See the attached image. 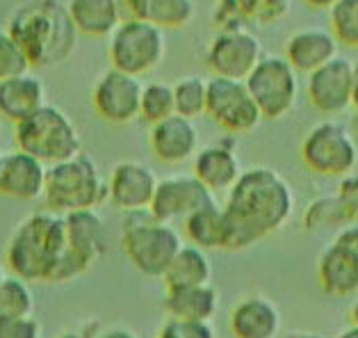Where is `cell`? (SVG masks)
I'll return each mask as SVG.
<instances>
[{"mask_svg": "<svg viewBox=\"0 0 358 338\" xmlns=\"http://www.w3.org/2000/svg\"><path fill=\"white\" fill-rule=\"evenodd\" d=\"M226 213V251H242L281 231L294 215V190L272 167L242 171L229 190Z\"/></svg>", "mask_w": 358, "mask_h": 338, "instance_id": "1", "label": "cell"}, {"mask_svg": "<svg viewBox=\"0 0 358 338\" xmlns=\"http://www.w3.org/2000/svg\"><path fill=\"white\" fill-rule=\"evenodd\" d=\"M7 32L23 48L32 66H55L71 57L78 30L59 0H30L7 21Z\"/></svg>", "mask_w": 358, "mask_h": 338, "instance_id": "2", "label": "cell"}, {"mask_svg": "<svg viewBox=\"0 0 358 338\" xmlns=\"http://www.w3.org/2000/svg\"><path fill=\"white\" fill-rule=\"evenodd\" d=\"M69 249L64 218L53 211L28 215L7 245V267L25 281H48L59 258Z\"/></svg>", "mask_w": 358, "mask_h": 338, "instance_id": "3", "label": "cell"}, {"mask_svg": "<svg viewBox=\"0 0 358 338\" xmlns=\"http://www.w3.org/2000/svg\"><path fill=\"white\" fill-rule=\"evenodd\" d=\"M121 245L137 272L151 279H162L173 256L182 247V238L173 224L155 220L153 213L144 208V211L124 213Z\"/></svg>", "mask_w": 358, "mask_h": 338, "instance_id": "4", "label": "cell"}, {"mask_svg": "<svg viewBox=\"0 0 358 338\" xmlns=\"http://www.w3.org/2000/svg\"><path fill=\"white\" fill-rule=\"evenodd\" d=\"M46 211L66 215L108 202V181L101 176L96 162L85 153L50 164L43 188Z\"/></svg>", "mask_w": 358, "mask_h": 338, "instance_id": "5", "label": "cell"}, {"mask_svg": "<svg viewBox=\"0 0 358 338\" xmlns=\"http://www.w3.org/2000/svg\"><path fill=\"white\" fill-rule=\"evenodd\" d=\"M14 142L16 149L34 155L48 167L83 153L80 133L71 117L48 103L14 126Z\"/></svg>", "mask_w": 358, "mask_h": 338, "instance_id": "6", "label": "cell"}, {"mask_svg": "<svg viewBox=\"0 0 358 338\" xmlns=\"http://www.w3.org/2000/svg\"><path fill=\"white\" fill-rule=\"evenodd\" d=\"M167 55L164 30L139 19H124L110 34L108 57L112 69L142 78L155 71Z\"/></svg>", "mask_w": 358, "mask_h": 338, "instance_id": "7", "label": "cell"}, {"mask_svg": "<svg viewBox=\"0 0 358 338\" xmlns=\"http://www.w3.org/2000/svg\"><path fill=\"white\" fill-rule=\"evenodd\" d=\"M301 162L313 174L343 178L358 164V142L340 121H320L303 137Z\"/></svg>", "mask_w": 358, "mask_h": 338, "instance_id": "8", "label": "cell"}, {"mask_svg": "<svg viewBox=\"0 0 358 338\" xmlns=\"http://www.w3.org/2000/svg\"><path fill=\"white\" fill-rule=\"evenodd\" d=\"M247 87L263 119H283L299 99V73L283 55H263L247 76Z\"/></svg>", "mask_w": 358, "mask_h": 338, "instance_id": "9", "label": "cell"}, {"mask_svg": "<svg viewBox=\"0 0 358 338\" xmlns=\"http://www.w3.org/2000/svg\"><path fill=\"white\" fill-rule=\"evenodd\" d=\"M206 115L229 135L251 133L263 121L247 83L222 76H213L208 80Z\"/></svg>", "mask_w": 358, "mask_h": 338, "instance_id": "10", "label": "cell"}, {"mask_svg": "<svg viewBox=\"0 0 358 338\" xmlns=\"http://www.w3.org/2000/svg\"><path fill=\"white\" fill-rule=\"evenodd\" d=\"M260 59H263V44L247 28L217 30L206 50V64L213 76L247 80Z\"/></svg>", "mask_w": 358, "mask_h": 338, "instance_id": "11", "label": "cell"}, {"mask_svg": "<svg viewBox=\"0 0 358 338\" xmlns=\"http://www.w3.org/2000/svg\"><path fill=\"white\" fill-rule=\"evenodd\" d=\"M144 83L119 69H108L99 76L92 90V108L103 121L124 126L139 117Z\"/></svg>", "mask_w": 358, "mask_h": 338, "instance_id": "12", "label": "cell"}, {"mask_svg": "<svg viewBox=\"0 0 358 338\" xmlns=\"http://www.w3.org/2000/svg\"><path fill=\"white\" fill-rule=\"evenodd\" d=\"M213 202H217L215 192H210L194 174H176L158 181L148 211L155 220L173 224Z\"/></svg>", "mask_w": 358, "mask_h": 338, "instance_id": "13", "label": "cell"}, {"mask_svg": "<svg viewBox=\"0 0 358 338\" xmlns=\"http://www.w3.org/2000/svg\"><path fill=\"white\" fill-rule=\"evenodd\" d=\"M354 92V62L345 55L334 57L324 66L308 73L306 94L310 106L324 115H340L352 108Z\"/></svg>", "mask_w": 358, "mask_h": 338, "instance_id": "14", "label": "cell"}, {"mask_svg": "<svg viewBox=\"0 0 358 338\" xmlns=\"http://www.w3.org/2000/svg\"><path fill=\"white\" fill-rule=\"evenodd\" d=\"M158 176L144 162H119L108 178V202L119 211H144L151 206Z\"/></svg>", "mask_w": 358, "mask_h": 338, "instance_id": "15", "label": "cell"}, {"mask_svg": "<svg viewBox=\"0 0 358 338\" xmlns=\"http://www.w3.org/2000/svg\"><path fill=\"white\" fill-rule=\"evenodd\" d=\"M48 164L21 149L10 151L0 160V195L16 202H37L46 188Z\"/></svg>", "mask_w": 358, "mask_h": 338, "instance_id": "16", "label": "cell"}, {"mask_svg": "<svg viewBox=\"0 0 358 338\" xmlns=\"http://www.w3.org/2000/svg\"><path fill=\"white\" fill-rule=\"evenodd\" d=\"M199 128L194 119L171 115L151 126L148 146L153 155L164 164H182L192 160L199 151Z\"/></svg>", "mask_w": 358, "mask_h": 338, "instance_id": "17", "label": "cell"}, {"mask_svg": "<svg viewBox=\"0 0 358 338\" xmlns=\"http://www.w3.org/2000/svg\"><path fill=\"white\" fill-rule=\"evenodd\" d=\"M192 174L215 195L229 192L242 174V164L238 158V151H235L233 137H224L220 142L199 149L194 155Z\"/></svg>", "mask_w": 358, "mask_h": 338, "instance_id": "18", "label": "cell"}, {"mask_svg": "<svg viewBox=\"0 0 358 338\" xmlns=\"http://www.w3.org/2000/svg\"><path fill=\"white\" fill-rule=\"evenodd\" d=\"M229 327L235 338H276L281 334V311L265 295H251L231 309Z\"/></svg>", "mask_w": 358, "mask_h": 338, "instance_id": "19", "label": "cell"}, {"mask_svg": "<svg viewBox=\"0 0 358 338\" xmlns=\"http://www.w3.org/2000/svg\"><path fill=\"white\" fill-rule=\"evenodd\" d=\"M46 106V85L39 76L25 71L0 80V119L19 124Z\"/></svg>", "mask_w": 358, "mask_h": 338, "instance_id": "20", "label": "cell"}, {"mask_svg": "<svg viewBox=\"0 0 358 338\" xmlns=\"http://www.w3.org/2000/svg\"><path fill=\"white\" fill-rule=\"evenodd\" d=\"M320 288L331 297H352L358 293V254L331 240L317 258Z\"/></svg>", "mask_w": 358, "mask_h": 338, "instance_id": "21", "label": "cell"}, {"mask_svg": "<svg viewBox=\"0 0 358 338\" xmlns=\"http://www.w3.org/2000/svg\"><path fill=\"white\" fill-rule=\"evenodd\" d=\"M338 39L324 28H303L294 32L285 44V59L294 66L296 73H313L338 57Z\"/></svg>", "mask_w": 358, "mask_h": 338, "instance_id": "22", "label": "cell"}, {"mask_svg": "<svg viewBox=\"0 0 358 338\" xmlns=\"http://www.w3.org/2000/svg\"><path fill=\"white\" fill-rule=\"evenodd\" d=\"M66 10L78 34L87 37H110L126 19L121 0H69Z\"/></svg>", "mask_w": 358, "mask_h": 338, "instance_id": "23", "label": "cell"}, {"mask_svg": "<svg viewBox=\"0 0 358 338\" xmlns=\"http://www.w3.org/2000/svg\"><path fill=\"white\" fill-rule=\"evenodd\" d=\"M66 227V240L76 254H80L90 265H94L106 254V227L96 208L73 211L62 215Z\"/></svg>", "mask_w": 358, "mask_h": 338, "instance_id": "24", "label": "cell"}, {"mask_svg": "<svg viewBox=\"0 0 358 338\" xmlns=\"http://www.w3.org/2000/svg\"><path fill=\"white\" fill-rule=\"evenodd\" d=\"M126 19H139L158 28H185L196 16L194 0H121Z\"/></svg>", "mask_w": 358, "mask_h": 338, "instance_id": "25", "label": "cell"}, {"mask_svg": "<svg viewBox=\"0 0 358 338\" xmlns=\"http://www.w3.org/2000/svg\"><path fill=\"white\" fill-rule=\"evenodd\" d=\"M220 309V293L215 286H185V288H167L164 311L176 320H203L210 323Z\"/></svg>", "mask_w": 358, "mask_h": 338, "instance_id": "26", "label": "cell"}, {"mask_svg": "<svg viewBox=\"0 0 358 338\" xmlns=\"http://www.w3.org/2000/svg\"><path fill=\"white\" fill-rule=\"evenodd\" d=\"M182 231L189 245L206 251L226 249V213L217 202L199 208L182 220Z\"/></svg>", "mask_w": 358, "mask_h": 338, "instance_id": "27", "label": "cell"}, {"mask_svg": "<svg viewBox=\"0 0 358 338\" xmlns=\"http://www.w3.org/2000/svg\"><path fill=\"white\" fill-rule=\"evenodd\" d=\"M213 279V261L208 256L206 249L185 245L178 249V254L173 256L167 272L162 274V281L167 288H185V286H203L210 283Z\"/></svg>", "mask_w": 358, "mask_h": 338, "instance_id": "28", "label": "cell"}, {"mask_svg": "<svg viewBox=\"0 0 358 338\" xmlns=\"http://www.w3.org/2000/svg\"><path fill=\"white\" fill-rule=\"evenodd\" d=\"M349 222H354V218L345 208V204L340 202L338 195H324V197L313 199L303 211V229L306 231H320V229H329V227L340 229Z\"/></svg>", "mask_w": 358, "mask_h": 338, "instance_id": "29", "label": "cell"}, {"mask_svg": "<svg viewBox=\"0 0 358 338\" xmlns=\"http://www.w3.org/2000/svg\"><path fill=\"white\" fill-rule=\"evenodd\" d=\"M34 311V297L25 279L5 276L0 281V320L30 318Z\"/></svg>", "mask_w": 358, "mask_h": 338, "instance_id": "30", "label": "cell"}, {"mask_svg": "<svg viewBox=\"0 0 358 338\" xmlns=\"http://www.w3.org/2000/svg\"><path fill=\"white\" fill-rule=\"evenodd\" d=\"M208 101V80L201 76H182L173 83V103H176V115L187 119H196L206 115Z\"/></svg>", "mask_w": 358, "mask_h": 338, "instance_id": "31", "label": "cell"}, {"mask_svg": "<svg viewBox=\"0 0 358 338\" xmlns=\"http://www.w3.org/2000/svg\"><path fill=\"white\" fill-rule=\"evenodd\" d=\"M176 115V103H173V85L155 80L144 85L142 101H139V119L146 124H158V121Z\"/></svg>", "mask_w": 358, "mask_h": 338, "instance_id": "32", "label": "cell"}, {"mask_svg": "<svg viewBox=\"0 0 358 338\" xmlns=\"http://www.w3.org/2000/svg\"><path fill=\"white\" fill-rule=\"evenodd\" d=\"M329 19L338 44L358 48V0H338L329 10Z\"/></svg>", "mask_w": 358, "mask_h": 338, "instance_id": "33", "label": "cell"}, {"mask_svg": "<svg viewBox=\"0 0 358 338\" xmlns=\"http://www.w3.org/2000/svg\"><path fill=\"white\" fill-rule=\"evenodd\" d=\"M263 0H217L213 21L220 30L244 28V23L253 19Z\"/></svg>", "mask_w": 358, "mask_h": 338, "instance_id": "34", "label": "cell"}, {"mask_svg": "<svg viewBox=\"0 0 358 338\" xmlns=\"http://www.w3.org/2000/svg\"><path fill=\"white\" fill-rule=\"evenodd\" d=\"M30 69L32 64L28 55L23 53V48L16 44V39L7 32V28H3L0 30V80L25 73Z\"/></svg>", "mask_w": 358, "mask_h": 338, "instance_id": "35", "label": "cell"}, {"mask_svg": "<svg viewBox=\"0 0 358 338\" xmlns=\"http://www.w3.org/2000/svg\"><path fill=\"white\" fill-rule=\"evenodd\" d=\"M158 338H217L215 327L203 320H176L169 318L158 332Z\"/></svg>", "mask_w": 358, "mask_h": 338, "instance_id": "36", "label": "cell"}, {"mask_svg": "<svg viewBox=\"0 0 358 338\" xmlns=\"http://www.w3.org/2000/svg\"><path fill=\"white\" fill-rule=\"evenodd\" d=\"M0 338H41V327L32 316L0 320Z\"/></svg>", "mask_w": 358, "mask_h": 338, "instance_id": "37", "label": "cell"}, {"mask_svg": "<svg viewBox=\"0 0 358 338\" xmlns=\"http://www.w3.org/2000/svg\"><path fill=\"white\" fill-rule=\"evenodd\" d=\"M290 7H292V0H263L253 19L258 23H276L290 14Z\"/></svg>", "mask_w": 358, "mask_h": 338, "instance_id": "38", "label": "cell"}, {"mask_svg": "<svg viewBox=\"0 0 358 338\" xmlns=\"http://www.w3.org/2000/svg\"><path fill=\"white\" fill-rule=\"evenodd\" d=\"M340 197V202L345 204V208L349 213H352V218L358 220V174H347L340 178V183H338V192Z\"/></svg>", "mask_w": 358, "mask_h": 338, "instance_id": "39", "label": "cell"}, {"mask_svg": "<svg viewBox=\"0 0 358 338\" xmlns=\"http://www.w3.org/2000/svg\"><path fill=\"white\" fill-rule=\"evenodd\" d=\"M334 242H338V245H343L347 249H352L354 254H358V220L345 224V227H340Z\"/></svg>", "mask_w": 358, "mask_h": 338, "instance_id": "40", "label": "cell"}, {"mask_svg": "<svg viewBox=\"0 0 358 338\" xmlns=\"http://www.w3.org/2000/svg\"><path fill=\"white\" fill-rule=\"evenodd\" d=\"M96 327L99 325H90V327H80V329H69V332L59 334L57 338H94L96 336Z\"/></svg>", "mask_w": 358, "mask_h": 338, "instance_id": "41", "label": "cell"}, {"mask_svg": "<svg viewBox=\"0 0 358 338\" xmlns=\"http://www.w3.org/2000/svg\"><path fill=\"white\" fill-rule=\"evenodd\" d=\"M101 338H137L130 329H124V327H115V329H110V332H106Z\"/></svg>", "mask_w": 358, "mask_h": 338, "instance_id": "42", "label": "cell"}, {"mask_svg": "<svg viewBox=\"0 0 358 338\" xmlns=\"http://www.w3.org/2000/svg\"><path fill=\"white\" fill-rule=\"evenodd\" d=\"M285 338H327L320 332H308V329H294V332L285 334Z\"/></svg>", "mask_w": 358, "mask_h": 338, "instance_id": "43", "label": "cell"}, {"mask_svg": "<svg viewBox=\"0 0 358 338\" xmlns=\"http://www.w3.org/2000/svg\"><path fill=\"white\" fill-rule=\"evenodd\" d=\"M352 108L356 110V117H358V59L354 62V92H352Z\"/></svg>", "mask_w": 358, "mask_h": 338, "instance_id": "44", "label": "cell"}, {"mask_svg": "<svg viewBox=\"0 0 358 338\" xmlns=\"http://www.w3.org/2000/svg\"><path fill=\"white\" fill-rule=\"evenodd\" d=\"M338 0H306V5H310L313 10H331Z\"/></svg>", "mask_w": 358, "mask_h": 338, "instance_id": "45", "label": "cell"}, {"mask_svg": "<svg viewBox=\"0 0 358 338\" xmlns=\"http://www.w3.org/2000/svg\"><path fill=\"white\" fill-rule=\"evenodd\" d=\"M338 338H358V327L356 325H349L347 329L338 334Z\"/></svg>", "mask_w": 358, "mask_h": 338, "instance_id": "46", "label": "cell"}, {"mask_svg": "<svg viewBox=\"0 0 358 338\" xmlns=\"http://www.w3.org/2000/svg\"><path fill=\"white\" fill-rule=\"evenodd\" d=\"M349 320H352V325L358 327V297H356V302L352 304V309H349Z\"/></svg>", "mask_w": 358, "mask_h": 338, "instance_id": "47", "label": "cell"}, {"mask_svg": "<svg viewBox=\"0 0 358 338\" xmlns=\"http://www.w3.org/2000/svg\"><path fill=\"white\" fill-rule=\"evenodd\" d=\"M354 137H356V142H358V117H356V121H354Z\"/></svg>", "mask_w": 358, "mask_h": 338, "instance_id": "48", "label": "cell"}, {"mask_svg": "<svg viewBox=\"0 0 358 338\" xmlns=\"http://www.w3.org/2000/svg\"><path fill=\"white\" fill-rule=\"evenodd\" d=\"M5 279V272H3V267H0V281H3Z\"/></svg>", "mask_w": 358, "mask_h": 338, "instance_id": "49", "label": "cell"}, {"mask_svg": "<svg viewBox=\"0 0 358 338\" xmlns=\"http://www.w3.org/2000/svg\"><path fill=\"white\" fill-rule=\"evenodd\" d=\"M0 160H3V155H0Z\"/></svg>", "mask_w": 358, "mask_h": 338, "instance_id": "50", "label": "cell"}, {"mask_svg": "<svg viewBox=\"0 0 358 338\" xmlns=\"http://www.w3.org/2000/svg\"><path fill=\"white\" fill-rule=\"evenodd\" d=\"M0 124H3V119H0Z\"/></svg>", "mask_w": 358, "mask_h": 338, "instance_id": "51", "label": "cell"}]
</instances>
